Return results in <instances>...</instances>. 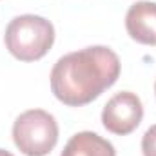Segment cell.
Returning a JSON list of instances; mask_svg holds the SVG:
<instances>
[{"label":"cell","instance_id":"1","mask_svg":"<svg viewBox=\"0 0 156 156\" xmlns=\"http://www.w3.org/2000/svg\"><path fill=\"white\" fill-rule=\"evenodd\" d=\"M120 58L105 45L69 53L51 69V91L62 104L82 107L96 100L120 76Z\"/></svg>","mask_w":156,"mask_h":156},{"label":"cell","instance_id":"2","mask_svg":"<svg viewBox=\"0 0 156 156\" xmlns=\"http://www.w3.org/2000/svg\"><path fill=\"white\" fill-rule=\"evenodd\" d=\"M4 42L7 51L20 62H37L44 58L55 44L53 24L38 15L15 16L7 27Z\"/></svg>","mask_w":156,"mask_h":156},{"label":"cell","instance_id":"3","mask_svg":"<svg viewBox=\"0 0 156 156\" xmlns=\"http://www.w3.org/2000/svg\"><path fill=\"white\" fill-rule=\"evenodd\" d=\"M13 142L26 156H47L58 142V123L44 109H29L15 120Z\"/></svg>","mask_w":156,"mask_h":156},{"label":"cell","instance_id":"4","mask_svg":"<svg viewBox=\"0 0 156 156\" xmlns=\"http://www.w3.org/2000/svg\"><path fill=\"white\" fill-rule=\"evenodd\" d=\"M142 118H144L142 100L131 91L116 93L104 105V111H102L104 127L118 136L131 134L140 125Z\"/></svg>","mask_w":156,"mask_h":156},{"label":"cell","instance_id":"5","mask_svg":"<svg viewBox=\"0 0 156 156\" xmlns=\"http://www.w3.org/2000/svg\"><path fill=\"white\" fill-rule=\"evenodd\" d=\"M129 37L144 45H156V2L142 0L133 4L125 15Z\"/></svg>","mask_w":156,"mask_h":156},{"label":"cell","instance_id":"6","mask_svg":"<svg viewBox=\"0 0 156 156\" xmlns=\"http://www.w3.org/2000/svg\"><path fill=\"white\" fill-rule=\"evenodd\" d=\"M60 156H116L113 144L93 131H82L69 138Z\"/></svg>","mask_w":156,"mask_h":156},{"label":"cell","instance_id":"7","mask_svg":"<svg viewBox=\"0 0 156 156\" xmlns=\"http://www.w3.org/2000/svg\"><path fill=\"white\" fill-rule=\"evenodd\" d=\"M142 153L144 156H156V123L145 131L142 138Z\"/></svg>","mask_w":156,"mask_h":156},{"label":"cell","instance_id":"8","mask_svg":"<svg viewBox=\"0 0 156 156\" xmlns=\"http://www.w3.org/2000/svg\"><path fill=\"white\" fill-rule=\"evenodd\" d=\"M0 156H15V154H11V153L5 151V149H0Z\"/></svg>","mask_w":156,"mask_h":156},{"label":"cell","instance_id":"9","mask_svg":"<svg viewBox=\"0 0 156 156\" xmlns=\"http://www.w3.org/2000/svg\"><path fill=\"white\" fill-rule=\"evenodd\" d=\"M154 93H156V83H154Z\"/></svg>","mask_w":156,"mask_h":156}]
</instances>
